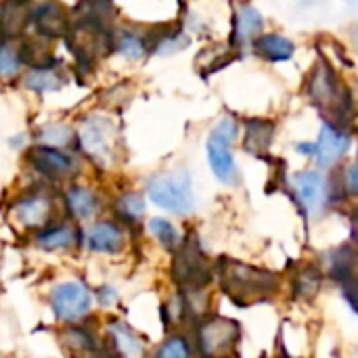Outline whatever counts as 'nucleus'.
I'll use <instances>...</instances> for the list:
<instances>
[{
  "mask_svg": "<svg viewBox=\"0 0 358 358\" xmlns=\"http://www.w3.org/2000/svg\"><path fill=\"white\" fill-rule=\"evenodd\" d=\"M50 310L61 323H80L92 313L94 294L82 281H63L50 289Z\"/></svg>",
  "mask_w": 358,
  "mask_h": 358,
  "instance_id": "6e6552de",
  "label": "nucleus"
},
{
  "mask_svg": "<svg viewBox=\"0 0 358 358\" xmlns=\"http://www.w3.org/2000/svg\"><path fill=\"white\" fill-rule=\"evenodd\" d=\"M352 233H355V237H357L358 241V210L352 214Z\"/></svg>",
  "mask_w": 358,
  "mask_h": 358,
  "instance_id": "c9c22d12",
  "label": "nucleus"
},
{
  "mask_svg": "<svg viewBox=\"0 0 358 358\" xmlns=\"http://www.w3.org/2000/svg\"><path fill=\"white\" fill-rule=\"evenodd\" d=\"M147 229H149V233L153 235V239L164 248V250H168V252H176L178 248H180V243H182V235H180V231L176 229V224L174 222H170L168 218H159V216H155V218H151L149 222H147Z\"/></svg>",
  "mask_w": 358,
  "mask_h": 358,
  "instance_id": "c756f323",
  "label": "nucleus"
},
{
  "mask_svg": "<svg viewBox=\"0 0 358 358\" xmlns=\"http://www.w3.org/2000/svg\"><path fill=\"white\" fill-rule=\"evenodd\" d=\"M71 138L69 130L61 124H46L42 130H40V141L42 145H50V147H63L67 145Z\"/></svg>",
  "mask_w": 358,
  "mask_h": 358,
  "instance_id": "473e14b6",
  "label": "nucleus"
},
{
  "mask_svg": "<svg viewBox=\"0 0 358 358\" xmlns=\"http://www.w3.org/2000/svg\"><path fill=\"white\" fill-rule=\"evenodd\" d=\"M348 149H350V134L331 122H323L321 136L317 143L298 145V151L302 155H313L321 168H331L334 164H338Z\"/></svg>",
  "mask_w": 358,
  "mask_h": 358,
  "instance_id": "f8f14e48",
  "label": "nucleus"
},
{
  "mask_svg": "<svg viewBox=\"0 0 358 358\" xmlns=\"http://www.w3.org/2000/svg\"><path fill=\"white\" fill-rule=\"evenodd\" d=\"M8 214L17 227L36 233L52 222L55 199L44 191H27L10 203Z\"/></svg>",
  "mask_w": 358,
  "mask_h": 358,
  "instance_id": "9d476101",
  "label": "nucleus"
},
{
  "mask_svg": "<svg viewBox=\"0 0 358 358\" xmlns=\"http://www.w3.org/2000/svg\"><path fill=\"white\" fill-rule=\"evenodd\" d=\"M71 52L80 59V63H94L99 61L107 50H113L111 34L107 27L92 25V23H73L69 31L65 34Z\"/></svg>",
  "mask_w": 358,
  "mask_h": 358,
  "instance_id": "9b49d317",
  "label": "nucleus"
},
{
  "mask_svg": "<svg viewBox=\"0 0 358 358\" xmlns=\"http://www.w3.org/2000/svg\"><path fill=\"white\" fill-rule=\"evenodd\" d=\"M294 191L300 201V206L310 214L319 216L329 206V182L321 172L306 170L294 174Z\"/></svg>",
  "mask_w": 358,
  "mask_h": 358,
  "instance_id": "4468645a",
  "label": "nucleus"
},
{
  "mask_svg": "<svg viewBox=\"0 0 358 358\" xmlns=\"http://www.w3.org/2000/svg\"><path fill=\"white\" fill-rule=\"evenodd\" d=\"M92 358H120V357H115L113 352H101V350H99V352H96Z\"/></svg>",
  "mask_w": 358,
  "mask_h": 358,
  "instance_id": "e433bc0d",
  "label": "nucleus"
},
{
  "mask_svg": "<svg viewBox=\"0 0 358 358\" xmlns=\"http://www.w3.org/2000/svg\"><path fill=\"white\" fill-rule=\"evenodd\" d=\"M254 48L260 57H264L266 61H287L294 57V42L281 34H262L254 40Z\"/></svg>",
  "mask_w": 358,
  "mask_h": 358,
  "instance_id": "cd10ccee",
  "label": "nucleus"
},
{
  "mask_svg": "<svg viewBox=\"0 0 358 358\" xmlns=\"http://www.w3.org/2000/svg\"><path fill=\"white\" fill-rule=\"evenodd\" d=\"M193 342L201 358H229L241 342V325L229 317L210 313L195 321Z\"/></svg>",
  "mask_w": 358,
  "mask_h": 358,
  "instance_id": "7ed1b4c3",
  "label": "nucleus"
},
{
  "mask_svg": "<svg viewBox=\"0 0 358 358\" xmlns=\"http://www.w3.org/2000/svg\"><path fill=\"white\" fill-rule=\"evenodd\" d=\"M105 336L109 342V352L120 358H145L147 344L134 327L120 319H111L105 325Z\"/></svg>",
  "mask_w": 358,
  "mask_h": 358,
  "instance_id": "dca6fc26",
  "label": "nucleus"
},
{
  "mask_svg": "<svg viewBox=\"0 0 358 358\" xmlns=\"http://www.w3.org/2000/svg\"><path fill=\"white\" fill-rule=\"evenodd\" d=\"M80 147L99 168H109L117 159V128L109 117L88 115L78 130Z\"/></svg>",
  "mask_w": 358,
  "mask_h": 358,
  "instance_id": "423d86ee",
  "label": "nucleus"
},
{
  "mask_svg": "<svg viewBox=\"0 0 358 358\" xmlns=\"http://www.w3.org/2000/svg\"><path fill=\"white\" fill-rule=\"evenodd\" d=\"M25 164L36 174L52 182L71 180L80 172V162L76 155L63 151L61 147H50V145H36L27 149Z\"/></svg>",
  "mask_w": 358,
  "mask_h": 358,
  "instance_id": "1a4fd4ad",
  "label": "nucleus"
},
{
  "mask_svg": "<svg viewBox=\"0 0 358 358\" xmlns=\"http://www.w3.org/2000/svg\"><path fill=\"white\" fill-rule=\"evenodd\" d=\"M113 212H115L117 222H122L124 227L138 224L145 216V197L138 191H126L117 195L113 203Z\"/></svg>",
  "mask_w": 358,
  "mask_h": 358,
  "instance_id": "c85d7f7f",
  "label": "nucleus"
},
{
  "mask_svg": "<svg viewBox=\"0 0 358 358\" xmlns=\"http://www.w3.org/2000/svg\"><path fill=\"white\" fill-rule=\"evenodd\" d=\"M342 182H344L346 195L358 197V159L355 164H350V166L342 172Z\"/></svg>",
  "mask_w": 358,
  "mask_h": 358,
  "instance_id": "72a5a7b5",
  "label": "nucleus"
},
{
  "mask_svg": "<svg viewBox=\"0 0 358 358\" xmlns=\"http://www.w3.org/2000/svg\"><path fill=\"white\" fill-rule=\"evenodd\" d=\"M147 197L170 214L185 216L195 208L191 174L185 168L157 172L147 180Z\"/></svg>",
  "mask_w": 358,
  "mask_h": 358,
  "instance_id": "f03ea898",
  "label": "nucleus"
},
{
  "mask_svg": "<svg viewBox=\"0 0 358 358\" xmlns=\"http://www.w3.org/2000/svg\"><path fill=\"white\" fill-rule=\"evenodd\" d=\"M113 19H115L113 0H82L73 8V21L78 23H92V25L109 27Z\"/></svg>",
  "mask_w": 358,
  "mask_h": 358,
  "instance_id": "bb28decb",
  "label": "nucleus"
},
{
  "mask_svg": "<svg viewBox=\"0 0 358 358\" xmlns=\"http://www.w3.org/2000/svg\"><path fill=\"white\" fill-rule=\"evenodd\" d=\"M216 277L220 281L222 292L239 306L266 302L275 298L281 287V277L277 273L237 260L218 262Z\"/></svg>",
  "mask_w": 358,
  "mask_h": 358,
  "instance_id": "f257e3e1",
  "label": "nucleus"
},
{
  "mask_svg": "<svg viewBox=\"0 0 358 358\" xmlns=\"http://www.w3.org/2000/svg\"><path fill=\"white\" fill-rule=\"evenodd\" d=\"M216 277V266L206 258L199 241L195 237H185L180 248L174 252L172 279L182 289H208Z\"/></svg>",
  "mask_w": 358,
  "mask_h": 358,
  "instance_id": "39448f33",
  "label": "nucleus"
},
{
  "mask_svg": "<svg viewBox=\"0 0 358 358\" xmlns=\"http://www.w3.org/2000/svg\"><path fill=\"white\" fill-rule=\"evenodd\" d=\"M308 96L317 107L329 111V115L334 117L331 124L342 128L344 120L350 115V96L334 67L323 59L317 61L313 73L308 76Z\"/></svg>",
  "mask_w": 358,
  "mask_h": 358,
  "instance_id": "20e7f679",
  "label": "nucleus"
},
{
  "mask_svg": "<svg viewBox=\"0 0 358 358\" xmlns=\"http://www.w3.org/2000/svg\"><path fill=\"white\" fill-rule=\"evenodd\" d=\"M237 122L233 117H224L212 132L208 138V162L210 168L214 172V176L222 182V185H237L239 180V170H237V162L233 155V143L237 138Z\"/></svg>",
  "mask_w": 358,
  "mask_h": 358,
  "instance_id": "0eeeda50",
  "label": "nucleus"
},
{
  "mask_svg": "<svg viewBox=\"0 0 358 358\" xmlns=\"http://www.w3.org/2000/svg\"><path fill=\"white\" fill-rule=\"evenodd\" d=\"M31 23L40 38H59L65 36L71 27V15L59 0H44L34 4Z\"/></svg>",
  "mask_w": 358,
  "mask_h": 358,
  "instance_id": "2eb2a0df",
  "label": "nucleus"
},
{
  "mask_svg": "<svg viewBox=\"0 0 358 358\" xmlns=\"http://www.w3.org/2000/svg\"><path fill=\"white\" fill-rule=\"evenodd\" d=\"M59 344L71 358H92L101 350L94 334L80 323H67L59 331Z\"/></svg>",
  "mask_w": 358,
  "mask_h": 358,
  "instance_id": "5701e85b",
  "label": "nucleus"
},
{
  "mask_svg": "<svg viewBox=\"0 0 358 358\" xmlns=\"http://www.w3.org/2000/svg\"><path fill=\"white\" fill-rule=\"evenodd\" d=\"M25 65L23 52L10 40H0V82H13Z\"/></svg>",
  "mask_w": 358,
  "mask_h": 358,
  "instance_id": "7c9ffc66",
  "label": "nucleus"
},
{
  "mask_svg": "<svg viewBox=\"0 0 358 358\" xmlns=\"http://www.w3.org/2000/svg\"><path fill=\"white\" fill-rule=\"evenodd\" d=\"M323 283H325V275H323L321 266L315 262L298 264L289 277L292 296L300 302H313L321 294Z\"/></svg>",
  "mask_w": 358,
  "mask_h": 358,
  "instance_id": "412c9836",
  "label": "nucleus"
},
{
  "mask_svg": "<svg viewBox=\"0 0 358 358\" xmlns=\"http://www.w3.org/2000/svg\"><path fill=\"white\" fill-rule=\"evenodd\" d=\"M111 44L117 55H122L128 61H138L147 52H151V31H143L141 27L124 25L111 34Z\"/></svg>",
  "mask_w": 358,
  "mask_h": 358,
  "instance_id": "4be33fe9",
  "label": "nucleus"
},
{
  "mask_svg": "<svg viewBox=\"0 0 358 358\" xmlns=\"http://www.w3.org/2000/svg\"><path fill=\"white\" fill-rule=\"evenodd\" d=\"M34 243L44 252H65L82 245V231L73 222H50L34 233Z\"/></svg>",
  "mask_w": 358,
  "mask_h": 358,
  "instance_id": "a211bd4d",
  "label": "nucleus"
},
{
  "mask_svg": "<svg viewBox=\"0 0 358 358\" xmlns=\"http://www.w3.org/2000/svg\"><path fill=\"white\" fill-rule=\"evenodd\" d=\"M63 199H65L63 201L65 210H67V214L73 220H82V222L84 220H92L103 210L101 195L92 187H86V185H71L65 191Z\"/></svg>",
  "mask_w": 358,
  "mask_h": 358,
  "instance_id": "aec40b11",
  "label": "nucleus"
},
{
  "mask_svg": "<svg viewBox=\"0 0 358 358\" xmlns=\"http://www.w3.org/2000/svg\"><path fill=\"white\" fill-rule=\"evenodd\" d=\"M31 0H0V40L19 38L31 23Z\"/></svg>",
  "mask_w": 358,
  "mask_h": 358,
  "instance_id": "6ab92c4d",
  "label": "nucleus"
},
{
  "mask_svg": "<svg viewBox=\"0 0 358 358\" xmlns=\"http://www.w3.org/2000/svg\"><path fill=\"white\" fill-rule=\"evenodd\" d=\"M319 266H321L325 279L338 281L340 285L350 283L357 277L358 248L350 245V243L338 245V248L323 254V260L319 262Z\"/></svg>",
  "mask_w": 358,
  "mask_h": 358,
  "instance_id": "f3484780",
  "label": "nucleus"
},
{
  "mask_svg": "<svg viewBox=\"0 0 358 358\" xmlns=\"http://www.w3.org/2000/svg\"><path fill=\"white\" fill-rule=\"evenodd\" d=\"M264 25V19L258 8L252 4H239L235 13V27H233V40L243 46L248 42H254L260 36V29Z\"/></svg>",
  "mask_w": 358,
  "mask_h": 358,
  "instance_id": "393cba45",
  "label": "nucleus"
},
{
  "mask_svg": "<svg viewBox=\"0 0 358 358\" xmlns=\"http://www.w3.org/2000/svg\"><path fill=\"white\" fill-rule=\"evenodd\" d=\"M21 82L25 84V88L36 90V92H52V90H59L61 86L67 84V76L63 69L50 67V63H48V65L29 67L23 73Z\"/></svg>",
  "mask_w": 358,
  "mask_h": 358,
  "instance_id": "a878e982",
  "label": "nucleus"
},
{
  "mask_svg": "<svg viewBox=\"0 0 358 358\" xmlns=\"http://www.w3.org/2000/svg\"><path fill=\"white\" fill-rule=\"evenodd\" d=\"M197 348L185 334H170L155 350V358H195Z\"/></svg>",
  "mask_w": 358,
  "mask_h": 358,
  "instance_id": "2f4dec72",
  "label": "nucleus"
},
{
  "mask_svg": "<svg viewBox=\"0 0 358 358\" xmlns=\"http://www.w3.org/2000/svg\"><path fill=\"white\" fill-rule=\"evenodd\" d=\"M275 122L271 120H260V117H252L245 122V132H243V149L252 155H264L275 138Z\"/></svg>",
  "mask_w": 358,
  "mask_h": 358,
  "instance_id": "b1692460",
  "label": "nucleus"
},
{
  "mask_svg": "<svg viewBox=\"0 0 358 358\" xmlns=\"http://www.w3.org/2000/svg\"><path fill=\"white\" fill-rule=\"evenodd\" d=\"M126 243V229L117 220H96L86 231H82V245L92 254L115 256L124 252Z\"/></svg>",
  "mask_w": 358,
  "mask_h": 358,
  "instance_id": "ddd939ff",
  "label": "nucleus"
},
{
  "mask_svg": "<svg viewBox=\"0 0 358 358\" xmlns=\"http://www.w3.org/2000/svg\"><path fill=\"white\" fill-rule=\"evenodd\" d=\"M99 302L103 304V306H111L115 300H117V292L111 287V285H103V287H99Z\"/></svg>",
  "mask_w": 358,
  "mask_h": 358,
  "instance_id": "f704fd0d",
  "label": "nucleus"
}]
</instances>
